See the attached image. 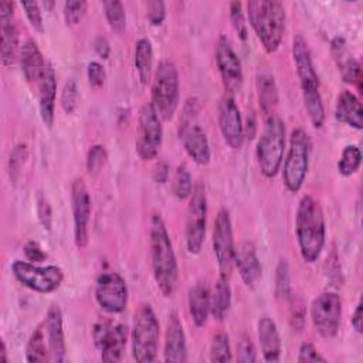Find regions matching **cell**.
I'll return each instance as SVG.
<instances>
[{
  "label": "cell",
  "instance_id": "obj_1",
  "mask_svg": "<svg viewBox=\"0 0 363 363\" xmlns=\"http://www.w3.org/2000/svg\"><path fill=\"white\" fill-rule=\"evenodd\" d=\"M149 248L156 285L163 296L170 298L177 288L179 267L170 235L160 214L150 217Z\"/></svg>",
  "mask_w": 363,
  "mask_h": 363
},
{
  "label": "cell",
  "instance_id": "obj_2",
  "mask_svg": "<svg viewBox=\"0 0 363 363\" xmlns=\"http://www.w3.org/2000/svg\"><path fill=\"white\" fill-rule=\"evenodd\" d=\"M295 235L302 259L308 264L318 261L326 241V224L319 201L309 194H305L298 203Z\"/></svg>",
  "mask_w": 363,
  "mask_h": 363
},
{
  "label": "cell",
  "instance_id": "obj_3",
  "mask_svg": "<svg viewBox=\"0 0 363 363\" xmlns=\"http://www.w3.org/2000/svg\"><path fill=\"white\" fill-rule=\"evenodd\" d=\"M292 58L299 79L305 109L312 125L319 129L325 123V106L320 95L319 77L313 67L311 50L302 35H295L292 40Z\"/></svg>",
  "mask_w": 363,
  "mask_h": 363
},
{
  "label": "cell",
  "instance_id": "obj_4",
  "mask_svg": "<svg viewBox=\"0 0 363 363\" xmlns=\"http://www.w3.org/2000/svg\"><path fill=\"white\" fill-rule=\"evenodd\" d=\"M247 17L265 52H275L284 38L286 13L278 0H252L247 4Z\"/></svg>",
  "mask_w": 363,
  "mask_h": 363
},
{
  "label": "cell",
  "instance_id": "obj_5",
  "mask_svg": "<svg viewBox=\"0 0 363 363\" xmlns=\"http://www.w3.org/2000/svg\"><path fill=\"white\" fill-rule=\"evenodd\" d=\"M199 113L200 101L196 96H190L183 105L177 135L189 157L197 164L206 166L211 159V149L207 133L199 122Z\"/></svg>",
  "mask_w": 363,
  "mask_h": 363
},
{
  "label": "cell",
  "instance_id": "obj_6",
  "mask_svg": "<svg viewBox=\"0 0 363 363\" xmlns=\"http://www.w3.org/2000/svg\"><path fill=\"white\" fill-rule=\"evenodd\" d=\"M285 142L286 135L284 121L277 115L267 118L255 147L257 164L264 177L272 179L279 172L284 159Z\"/></svg>",
  "mask_w": 363,
  "mask_h": 363
},
{
  "label": "cell",
  "instance_id": "obj_7",
  "mask_svg": "<svg viewBox=\"0 0 363 363\" xmlns=\"http://www.w3.org/2000/svg\"><path fill=\"white\" fill-rule=\"evenodd\" d=\"M152 106L162 121H170L179 106L180 81L174 62L163 60L159 62L152 79Z\"/></svg>",
  "mask_w": 363,
  "mask_h": 363
},
{
  "label": "cell",
  "instance_id": "obj_8",
  "mask_svg": "<svg viewBox=\"0 0 363 363\" xmlns=\"http://www.w3.org/2000/svg\"><path fill=\"white\" fill-rule=\"evenodd\" d=\"M159 320L149 303H142L135 315L130 332L132 357L139 363L155 362L160 335Z\"/></svg>",
  "mask_w": 363,
  "mask_h": 363
},
{
  "label": "cell",
  "instance_id": "obj_9",
  "mask_svg": "<svg viewBox=\"0 0 363 363\" xmlns=\"http://www.w3.org/2000/svg\"><path fill=\"white\" fill-rule=\"evenodd\" d=\"M311 150L312 142L309 135L302 128L294 129L289 135V145L282 170L284 184L291 193H298L303 186L309 169Z\"/></svg>",
  "mask_w": 363,
  "mask_h": 363
},
{
  "label": "cell",
  "instance_id": "obj_10",
  "mask_svg": "<svg viewBox=\"0 0 363 363\" xmlns=\"http://www.w3.org/2000/svg\"><path fill=\"white\" fill-rule=\"evenodd\" d=\"M207 225V194L201 182L196 183L186 211V247L193 255L201 252Z\"/></svg>",
  "mask_w": 363,
  "mask_h": 363
},
{
  "label": "cell",
  "instance_id": "obj_11",
  "mask_svg": "<svg viewBox=\"0 0 363 363\" xmlns=\"http://www.w3.org/2000/svg\"><path fill=\"white\" fill-rule=\"evenodd\" d=\"M11 272L21 285L38 294H52L64 281V272L57 265L38 267L30 261L14 259Z\"/></svg>",
  "mask_w": 363,
  "mask_h": 363
},
{
  "label": "cell",
  "instance_id": "obj_12",
  "mask_svg": "<svg viewBox=\"0 0 363 363\" xmlns=\"http://www.w3.org/2000/svg\"><path fill=\"white\" fill-rule=\"evenodd\" d=\"M92 339L102 362H121L128 342V328L106 318L98 319L92 326Z\"/></svg>",
  "mask_w": 363,
  "mask_h": 363
},
{
  "label": "cell",
  "instance_id": "obj_13",
  "mask_svg": "<svg viewBox=\"0 0 363 363\" xmlns=\"http://www.w3.org/2000/svg\"><path fill=\"white\" fill-rule=\"evenodd\" d=\"M309 313L316 333L323 339H332L340 328L342 299L336 292H322L311 302Z\"/></svg>",
  "mask_w": 363,
  "mask_h": 363
},
{
  "label": "cell",
  "instance_id": "obj_14",
  "mask_svg": "<svg viewBox=\"0 0 363 363\" xmlns=\"http://www.w3.org/2000/svg\"><path fill=\"white\" fill-rule=\"evenodd\" d=\"M163 142L162 119L150 102L142 105L138 118L135 149L142 160H152L157 156Z\"/></svg>",
  "mask_w": 363,
  "mask_h": 363
},
{
  "label": "cell",
  "instance_id": "obj_15",
  "mask_svg": "<svg viewBox=\"0 0 363 363\" xmlns=\"http://www.w3.org/2000/svg\"><path fill=\"white\" fill-rule=\"evenodd\" d=\"M213 251L220 269V275L230 278L234 268L235 245L233 237V224L230 211L227 208H220L213 227Z\"/></svg>",
  "mask_w": 363,
  "mask_h": 363
},
{
  "label": "cell",
  "instance_id": "obj_16",
  "mask_svg": "<svg viewBox=\"0 0 363 363\" xmlns=\"http://www.w3.org/2000/svg\"><path fill=\"white\" fill-rule=\"evenodd\" d=\"M129 299L128 285L121 274L105 271L96 278L95 301L106 313H121L125 311Z\"/></svg>",
  "mask_w": 363,
  "mask_h": 363
},
{
  "label": "cell",
  "instance_id": "obj_17",
  "mask_svg": "<svg viewBox=\"0 0 363 363\" xmlns=\"http://www.w3.org/2000/svg\"><path fill=\"white\" fill-rule=\"evenodd\" d=\"M71 208L74 221V242L82 250L89 241L91 196L84 179L77 177L71 184Z\"/></svg>",
  "mask_w": 363,
  "mask_h": 363
},
{
  "label": "cell",
  "instance_id": "obj_18",
  "mask_svg": "<svg viewBox=\"0 0 363 363\" xmlns=\"http://www.w3.org/2000/svg\"><path fill=\"white\" fill-rule=\"evenodd\" d=\"M216 64L223 81V85L228 95H234L241 91L244 82L241 61L225 35H221L216 45Z\"/></svg>",
  "mask_w": 363,
  "mask_h": 363
},
{
  "label": "cell",
  "instance_id": "obj_19",
  "mask_svg": "<svg viewBox=\"0 0 363 363\" xmlns=\"http://www.w3.org/2000/svg\"><path fill=\"white\" fill-rule=\"evenodd\" d=\"M0 57L4 67H11L20 57L18 30L14 23V3L0 1Z\"/></svg>",
  "mask_w": 363,
  "mask_h": 363
},
{
  "label": "cell",
  "instance_id": "obj_20",
  "mask_svg": "<svg viewBox=\"0 0 363 363\" xmlns=\"http://www.w3.org/2000/svg\"><path fill=\"white\" fill-rule=\"evenodd\" d=\"M218 126L224 142L234 150L244 143V122L234 98L225 94L218 104Z\"/></svg>",
  "mask_w": 363,
  "mask_h": 363
},
{
  "label": "cell",
  "instance_id": "obj_21",
  "mask_svg": "<svg viewBox=\"0 0 363 363\" xmlns=\"http://www.w3.org/2000/svg\"><path fill=\"white\" fill-rule=\"evenodd\" d=\"M51 362H67V345H65V336H64V326H62V312L58 305H51L45 313V318L43 320Z\"/></svg>",
  "mask_w": 363,
  "mask_h": 363
},
{
  "label": "cell",
  "instance_id": "obj_22",
  "mask_svg": "<svg viewBox=\"0 0 363 363\" xmlns=\"http://www.w3.org/2000/svg\"><path fill=\"white\" fill-rule=\"evenodd\" d=\"M164 362L183 363L187 362V343L186 333L177 312H170L166 320L164 330V346H163Z\"/></svg>",
  "mask_w": 363,
  "mask_h": 363
},
{
  "label": "cell",
  "instance_id": "obj_23",
  "mask_svg": "<svg viewBox=\"0 0 363 363\" xmlns=\"http://www.w3.org/2000/svg\"><path fill=\"white\" fill-rule=\"evenodd\" d=\"M330 52L337 65L342 79L346 84L354 85L359 91H362V67L359 61L353 55H350L346 40L343 37H335L330 43Z\"/></svg>",
  "mask_w": 363,
  "mask_h": 363
},
{
  "label": "cell",
  "instance_id": "obj_24",
  "mask_svg": "<svg viewBox=\"0 0 363 363\" xmlns=\"http://www.w3.org/2000/svg\"><path fill=\"white\" fill-rule=\"evenodd\" d=\"M234 267H237L240 277L247 288L257 286L262 277V267L255 245L251 241H242L235 248Z\"/></svg>",
  "mask_w": 363,
  "mask_h": 363
},
{
  "label": "cell",
  "instance_id": "obj_25",
  "mask_svg": "<svg viewBox=\"0 0 363 363\" xmlns=\"http://www.w3.org/2000/svg\"><path fill=\"white\" fill-rule=\"evenodd\" d=\"M38 86V108L40 116L45 126L51 128L55 118V99H57V77L52 65L48 62L45 72Z\"/></svg>",
  "mask_w": 363,
  "mask_h": 363
},
{
  "label": "cell",
  "instance_id": "obj_26",
  "mask_svg": "<svg viewBox=\"0 0 363 363\" xmlns=\"http://www.w3.org/2000/svg\"><path fill=\"white\" fill-rule=\"evenodd\" d=\"M20 67L27 82L38 84L43 78L47 64L38 44L33 38H27L20 50Z\"/></svg>",
  "mask_w": 363,
  "mask_h": 363
},
{
  "label": "cell",
  "instance_id": "obj_27",
  "mask_svg": "<svg viewBox=\"0 0 363 363\" xmlns=\"http://www.w3.org/2000/svg\"><path fill=\"white\" fill-rule=\"evenodd\" d=\"M257 333L264 360L279 362L282 353V342L275 322L268 316L259 318L257 323Z\"/></svg>",
  "mask_w": 363,
  "mask_h": 363
},
{
  "label": "cell",
  "instance_id": "obj_28",
  "mask_svg": "<svg viewBox=\"0 0 363 363\" xmlns=\"http://www.w3.org/2000/svg\"><path fill=\"white\" fill-rule=\"evenodd\" d=\"M335 118L337 122L360 130L363 128V109L359 98L352 91H342L335 104Z\"/></svg>",
  "mask_w": 363,
  "mask_h": 363
},
{
  "label": "cell",
  "instance_id": "obj_29",
  "mask_svg": "<svg viewBox=\"0 0 363 363\" xmlns=\"http://www.w3.org/2000/svg\"><path fill=\"white\" fill-rule=\"evenodd\" d=\"M189 312L197 328L207 323L208 315L211 313V291L206 282H196L190 286L189 295Z\"/></svg>",
  "mask_w": 363,
  "mask_h": 363
},
{
  "label": "cell",
  "instance_id": "obj_30",
  "mask_svg": "<svg viewBox=\"0 0 363 363\" xmlns=\"http://www.w3.org/2000/svg\"><path fill=\"white\" fill-rule=\"evenodd\" d=\"M257 95L261 112L265 119L275 115V109L278 105V88L275 84V78L268 71H258L257 74Z\"/></svg>",
  "mask_w": 363,
  "mask_h": 363
},
{
  "label": "cell",
  "instance_id": "obj_31",
  "mask_svg": "<svg viewBox=\"0 0 363 363\" xmlns=\"http://www.w3.org/2000/svg\"><path fill=\"white\" fill-rule=\"evenodd\" d=\"M133 65L138 77L143 85H146L152 78L153 67V47L149 38H139L133 50Z\"/></svg>",
  "mask_w": 363,
  "mask_h": 363
},
{
  "label": "cell",
  "instance_id": "obj_32",
  "mask_svg": "<svg viewBox=\"0 0 363 363\" xmlns=\"http://www.w3.org/2000/svg\"><path fill=\"white\" fill-rule=\"evenodd\" d=\"M26 360L30 363H41V362L51 360L50 347H48L43 322L34 329V332L28 337V342L26 346Z\"/></svg>",
  "mask_w": 363,
  "mask_h": 363
},
{
  "label": "cell",
  "instance_id": "obj_33",
  "mask_svg": "<svg viewBox=\"0 0 363 363\" xmlns=\"http://www.w3.org/2000/svg\"><path fill=\"white\" fill-rule=\"evenodd\" d=\"M231 306V288L228 278L220 275L211 294V315L217 320H224Z\"/></svg>",
  "mask_w": 363,
  "mask_h": 363
},
{
  "label": "cell",
  "instance_id": "obj_34",
  "mask_svg": "<svg viewBox=\"0 0 363 363\" xmlns=\"http://www.w3.org/2000/svg\"><path fill=\"white\" fill-rule=\"evenodd\" d=\"M362 163V152L356 145H347L343 147L340 159L337 162V172L347 177L354 174Z\"/></svg>",
  "mask_w": 363,
  "mask_h": 363
},
{
  "label": "cell",
  "instance_id": "obj_35",
  "mask_svg": "<svg viewBox=\"0 0 363 363\" xmlns=\"http://www.w3.org/2000/svg\"><path fill=\"white\" fill-rule=\"evenodd\" d=\"M193 180L189 169L184 164H179L172 179V193L179 200L190 199L193 191Z\"/></svg>",
  "mask_w": 363,
  "mask_h": 363
},
{
  "label": "cell",
  "instance_id": "obj_36",
  "mask_svg": "<svg viewBox=\"0 0 363 363\" xmlns=\"http://www.w3.org/2000/svg\"><path fill=\"white\" fill-rule=\"evenodd\" d=\"M104 11H105V18L109 27L115 33H122L126 28V13L121 1L118 0L104 1Z\"/></svg>",
  "mask_w": 363,
  "mask_h": 363
},
{
  "label": "cell",
  "instance_id": "obj_37",
  "mask_svg": "<svg viewBox=\"0 0 363 363\" xmlns=\"http://www.w3.org/2000/svg\"><path fill=\"white\" fill-rule=\"evenodd\" d=\"M210 360L221 362V363H227L233 360V352H231L230 339L227 333L220 332L213 336L211 345H210Z\"/></svg>",
  "mask_w": 363,
  "mask_h": 363
},
{
  "label": "cell",
  "instance_id": "obj_38",
  "mask_svg": "<svg viewBox=\"0 0 363 363\" xmlns=\"http://www.w3.org/2000/svg\"><path fill=\"white\" fill-rule=\"evenodd\" d=\"M275 296L278 299H289L291 298V277L289 267L286 259H279L275 272Z\"/></svg>",
  "mask_w": 363,
  "mask_h": 363
},
{
  "label": "cell",
  "instance_id": "obj_39",
  "mask_svg": "<svg viewBox=\"0 0 363 363\" xmlns=\"http://www.w3.org/2000/svg\"><path fill=\"white\" fill-rule=\"evenodd\" d=\"M108 162V152L105 149V146L102 145H92L88 149L86 153V159H85V166L86 170L89 173H98L99 170H102V167L106 164Z\"/></svg>",
  "mask_w": 363,
  "mask_h": 363
},
{
  "label": "cell",
  "instance_id": "obj_40",
  "mask_svg": "<svg viewBox=\"0 0 363 363\" xmlns=\"http://www.w3.org/2000/svg\"><path fill=\"white\" fill-rule=\"evenodd\" d=\"M230 20L240 40L245 41L248 38V26L245 21V14L242 10V4L240 1L230 3Z\"/></svg>",
  "mask_w": 363,
  "mask_h": 363
},
{
  "label": "cell",
  "instance_id": "obj_41",
  "mask_svg": "<svg viewBox=\"0 0 363 363\" xmlns=\"http://www.w3.org/2000/svg\"><path fill=\"white\" fill-rule=\"evenodd\" d=\"M79 101V92L77 82L74 79H68L64 84L62 92H61V108L65 113H72L78 108Z\"/></svg>",
  "mask_w": 363,
  "mask_h": 363
},
{
  "label": "cell",
  "instance_id": "obj_42",
  "mask_svg": "<svg viewBox=\"0 0 363 363\" xmlns=\"http://www.w3.org/2000/svg\"><path fill=\"white\" fill-rule=\"evenodd\" d=\"M88 9V3L84 0H72V1H65L64 3V9H62V14H64V20L67 24L69 26H75L78 24Z\"/></svg>",
  "mask_w": 363,
  "mask_h": 363
},
{
  "label": "cell",
  "instance_id": "obj_43",
  "mask_svg": "<svg viewBox=\"0 0 363 363\" xmlns=\"http://www.w3.org/2000/svg\"><path fill=\"white\" fill-rule=\"evenodd\" d=\"M35 208H37V217H38V221H40L41 227L45 231H51V227H52V210H51V204H50L47 196L43 191L37 193Z\"/></svg>",
  "mask_w": 363,
  "mask_h": 363
},
{
  "label": "cell",
  "instance_id": "obj_44",
  "mask_svg": "<svg viewBox=\"0 0 363 363\" xmlns=\"http://www.w3.org/2000/svg\"><path fill=\"white\" fill-rule=\"evenodd\" d=\"M26 157H27V146L24 143L16 145L13 152L10 153V159H9V173H10V179L13 182L17 180L20 170L26 162Z\"/></svg>",
  "mask_w": 363,
  "mask_h": 363
},
{
  "label": "cell",
  "instance_id": "obj_45",
  "mask_svg": "<svg viewBox=\"0 0 363 363\" xmlns=\"http://www.w3.org/2000/svg\"><path fill=\"white\" fill-rule=\"evenodd\" d=\"M21 7L26 13V17L28 20V23L31 24V27L38 31L43 33L44 31V23H43V13H41V4L37 1H23Z\"/></svg>",
  "mask_w": 363,
  "mask_h": 363
},
{
  "label": "cell",
  "instance_id": "obj_46",
  "mask_svg": "<svg viewBox=\"0 0 363 363\" xmlns=\"http://www.w3.org/2000/svg\"><path fill=\"white\" fill-rule=\"evenodd\" d=\"M146 7V17L149 20V23L155 27L162 26L164 18H166V6L163 1L160 0H152L145 3Z\"/></svg>",
  "mask_w": 363,
  "mask_h": 363
},
{
  "label": "cell",
  "instance_id": "obj_47",
  "mask_svg": "<svg viewBox=\"0 0 363 363\" xmlns=\"http://www.w3.org/2000/svg\"><path fill=\"white\" fill-rule=\"evenodd\" d=\"M237 360L242 363L257 362V352L250 337L242 336L237 345Z\"/></svg>",
  "mask_w": 363,
  "mask_h": 363
},
{
  "label": "cell",
  "instance_id": "obj_48",
  "mask_svg": "<svg viewBox=\"0 0 363 363\" xmlns=\"http://www.w3.org/2000/svg\"><path fill=\"white\" fill-rule=\"evenodd\" d=\"M86 77H88L89 84L94 88L104 86L105 79H106V72H105L104 65L101 62H98V61H91L88 64V67H86Z\"/></svg>",
  "mask_w": 363,
  "mask_h": 363
},
{
  "label": "cell",
  "instance_id": "obj_49",
  "mask_svg": "<svg viewBox=\"0 0 363 363\" xmlns=\"http://www.w3.org/2000/svg\"><path fill=\"white\" fill-rule=\"evenodd\" d=\"M296 360H298L299 363H306V362H326V359H325V357L316 350V347H315L312 343H309V342L301 345Z\"/></svg>",
  "mask_w": 363,
  "mask_h": 363
},
{
  "label": "cell",
  "instance_id": "obj_50",
  "mask_svg": "<svg viewBox=\"0 0 363 363\" xmlns=\"http://www.w3.org/2000/svg\"><path fill=\"white\" fill-rule=\"evenodd\" d=\"M24 255L30 262H43L47 258V254L40 247L37 241H27L24 245Z\"/></svg>",
  "mask_w": 363,
  "mask_h": 363
},
{
  "label": "cell",
  "instance_id": "obj_51",
  "mask_svg": "<svg viewBox=\"0 0 363 363\" xmlns=\"http://www.w3.org/2000/svg\"><path fill=\"white\" fill-rule=\"evenodd\" d=\"M169 174H170V167L166 162H159L155 169H153V173H152V177L155 180V183L157 184H163L167 182L169 179Z\"/></svg>",
  "mask_w": 363,
  "mask_h": 363
},
{
  "label": "cell",
  "instance_id": "obj_52",
  "mask_svg": "<svg viewBox=\"0 0 363 363\" xmlns=\"http://www.w3.org/2000/svg\"><path fill=\"white\" fill-rule=\"evenodd\" d=\"M350 323H352V328L354 329L356 333H362L363 332V305H362V301L357 302L354 311H353V315H352V319H350Z\"/></svg>",
  "mask_w": 363,
  "mask_h": 363
},
{
  "label": "cell",
  "instance_id": "obj_53",
  "mask_svg": "<svg viewBox=\"0 0 363 363\" xmlns=\"http://www.w3.org/2000/svg\"><path fill=\"white\" fill-rule=\"evenodd\" d=\"M94 48H95V52L104 60H106L111 54V45L105 37H98L94 43Z\"/></svg>",
  "mask_w": 363,
  "mask_h": 363
},
{
  "label": "cell",
  "instance_id": "obj_54",
  "mask_svg": "<svg viewBox=\"0 0 363 363\" xmlns=\"http://www.w3.org/2000/svg\"><path fill=\"white\" fill-rule=\"evenodd\" d=\"M257 118L254 115V112H248L247 115V119H245V123H244V135L248 138V139H252L257 133Z\"/></svg>",
  "mask_w": 363,
  "mask_h": 363
},
{
  "label": "cell",
  "instance_id": "obj_55",
  "mask_svg": "<svg viewBox=\"0 0 363 363\" xmlns=\"http://www.w3.org/2000/svg\"><path fill=\"white\" fill-rule=\"evenodd\" d=\"M0 362L1 363H7L9 362V356H7V347H6V342L1 339L0 342Z\"/></svg>",
  "mask_w": 363,
  "mask_h": 363
},
{
  "label": "cell",
  "instance_id": "obj_56",
  "mask_svg": "<svg viewBox=\"0 0 363 363\" xmlns=\"http://www.w3.org/2000/svg\"><path fill=\"white\" fill-rule=\"evenodd\" d=\"M41 6H44L45 9H51L54 6V1H44V3H40Z\"/></svg>",
  "mask_w": 363,
  "mask_h": 363
}]
</instances>
